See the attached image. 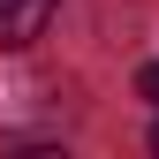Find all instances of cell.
Wrapping results in <instances>:
<instances>
[{
    "label": "cell",
    "instance_id": "3",
    "mask_svg": "<svg viewBox=\"0 0 159 159\" xmlns=\"http://www.w3.org/2000/svg\"><path fill=\"white\" fill-rule=\"evenodd\" d=\"M152 152H159V121H152Z\"/></svg>",
    "mask_w": 159,
    "mask_h": 159
},
{
    "label": "cell",
    "instance_id": "1",
    "mask_svg": "<svg viewBox=\"0 0 159 159\" xmlns=\"http://www.w3.org/2000/svg\"><path fill=\"white\" fill-rule=\"evenodd\" d=\"M53 8H61V0H0V46H8V53L38 46L46 23H53Z\"/></svg>",
    "mask_w": 159,
    "mask_h": 159
},
{
    "label": "cell",
    "instance_id": "2",
    "mask_svg": "<svg viewBox=\"0 0 159 159\" xmlns=\"http://www.w3.org/2000/svg\"><path fill=\"white\" fill-rule=\"evenodd\" d=\"M136 91H144V98H159V61H144V68H136Z\"/></svg>",
    "mask_w": 159,
    "mask_h": 159
}]
</instances>
